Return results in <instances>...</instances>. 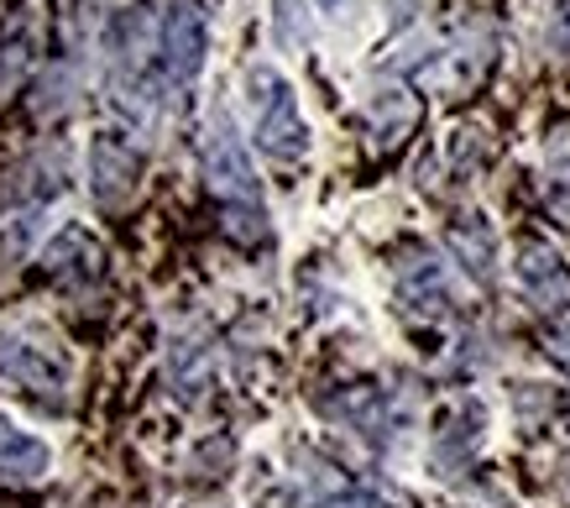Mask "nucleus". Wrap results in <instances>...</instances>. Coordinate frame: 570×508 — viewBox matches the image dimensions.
Here are the masks:
<instances>
[{
	"label": "nucleus",
	"instance_id": "obj_7",
	"mask_svg": "<svg viewBox=\"0 0 570 508\" xmlns=\"http://www.w3.org/2000/svg\"><path fill=\"white\" fill-rule=\"evenodd\" d=\"M89 178H95V194L105 205H116L131 184H137V158L126 153L116 137H100L95 141V163H89Z\"/></svg>",
	"mask_w": 570,
	"mask_h": 508
},
{
	"label": "nucleus",
	"instance_id": "obj_6",
	"mask_svg": "<svg viewBox=\"0 0 570 508\" xmlns=\"http://www.w3.org/2000/svg\"><path fill=\"white\" fill-rule=\"evenodd\" d=\"M48 467H52L48 440H37L32 430L0 420V472L6 477H48Z\"/></svg>",
	"mask_w": 570,
	"mask_h": 508
},
{
	"label": "nucleus",
	"instance_id": "obj_8",
	"mask_svg": "<svg viewBox=\"0 0 570 508\" xmlns=\"http://www.w3.org/2000/svg\"><path fill=\"white\" fill-rule=\"evenodd\" d=\"M320 508H393V504H382L372 492H346V498H330V504H320Z\"/></svg>",
	"mask_w": 570,
	"mask_h": 508
},
{
	"label": "nucleus",
	"instance_id": "obj_3",
	"mask_svg": "<svg viewBox=\"0 0 570 508\" xmlns=\"http://www.w3.org/2000/svg\"><path fill=\"white\" fill-rule=\"evenodd\" d=\"M205 163H209V189L225 199V211L257 205V174H252V158H246V147L236 141V131H230L225 121L209 131Z\"/></svg>",
	"mask_w": 570,
	"mask_h": 508
},
{
	"label": "nucleus",
	"instance_id": "obj_5",
	"mask_svg": "<svg viewBox=\"0 0 570 508\" xmlns=\"http://www.w3.org/2000/svg\"><path fill=\"white\" fill-rule=\"evenodd\" d=\"M519 279H523V289L534 294V304H544V310H560L570 299V273L560 267L554 252H544V246H523Z\"/></svg>",
	"mask_w": 570,
	"mask_h": 508
},
{
	"label": "nucleus",
	"instance_id": "obj_1",
	"mask_svg": "<svg viewBox=\"0 0 570 508\" xmlns=\"http://www.w3.org/2000/svg\"><path fill=\"white\" fill-rule=\"evenodd\" d=\"M252 106H257V147L267 158L298 163L309 153V131H304L294 89L283 85L277 74H267V69L252 74Z\"/></svg>",
	"mask_w": 570,
	"mask_h": 508
},
{
	"label": "nucleus",
	"instance_id": "obj_4",
	"mask_svg": "<svg viewBox=\"0 0 570 508\" xmlns=\"http://www.w3.org/2000/svg\"><path fill=\"white\" fill-rule=\"evenodd\" d=\"M0 372L17 378L21 388H32V393H48V388L58 393L69 383V362L48 341H27V335H0Z\"/></svg>",
	"mask_w": 570,
	"mask_h": 508
},
{
	"label": "nucleus",
	"instance_id": "obj_2",
	"mask_svg": "<svg viewBox=\"0 0 570 508\" xmlns=\"http://www.w3.org/2000/svg\"><path fill=\"white\" fill-rule=\"evenodd\" d=\"M205 48H209V32H205L199 0H174L168 17H163V79L178 89L194 85V74L205 69Z\"/></svg>",
	"mask_w": 570,
	"mask_h": 508
}]
</instances>
